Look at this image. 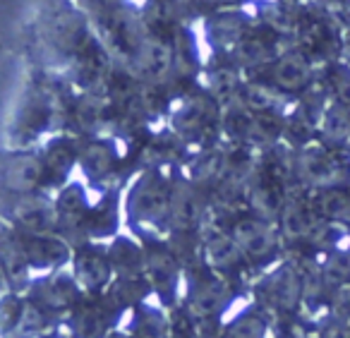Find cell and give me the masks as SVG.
Masks as SVG:
<instances>
[{
	"instance_id": "1",
	"label": "cell",
	"mask_w": 350,
	"mask_h": 338,
	"mask_svg": "<svg viewBox=\"0 0 350 338\" xmlns=\"http://www.w3.org/2000/svg\"><path fill=\"white\" fill-rule=\"evenodd\" d=\"M235 237L238 245L243 247L247 255L252 257H264L271 252L273 247V235L262 221H243L235 228Z\"/></svg>"
},
{
	"instance_id": "2",
	"label": "cell",
	"mask_w": 350,
	"mask_h": 338,
	"mask_svg": "<svg viewBox=\"0 0 350 338\" xmlns=\"http://www.w3.org/2000/svg\"><path fill=\"white\" fill-rule=\"evenodd\" d=\"M310 77V65L302 55H286L276 65V82L283 89H300Z\"/></svg>"
},
{
	"instance_id": "3",
	"label": "cell",
	"mask_w": 350,
	"mask_h": 338,
	"mask_svg": "<svg viewBox=\"0 0 350 338\" xmlns=\"http://www.w3.org/2000/svg\"><path fill=\"white\" fill-rule=\"evenodd\" d=\"M264 336V324L254 317H245L238 324H233L228 338H262Z\"/></svg>"
},
{
	"instance_id": "4",
	"label": "cell",
	"mask_w": 350,
	"mask_h": 338,
	"mask_svg": "<svg viewBox=\"0 0 350 338\" xmlns=\"http://www.w3.org/2000/svg\"><path fill=\"white\" fill-rule=\"evenodd\" d=\"M211 250H214L211 257H214V261L219 266L228 264V261H233L235 257H238V247H235V242H230L228 237H219V242H216Z\"/></svg>"
},
{
	"instance_id": "5",
	"label": "cell",
	"mask_w": 350,
	"mask_h": 338,
	"mask_svg": "<svg viewBox=\"0 0 350 338\" xmlns=\"http://www.w3.org/2000/svg\"><path fill=\"white\" fill-rule=\"evenodd\" d=\"M324 209L334 216H343V213L350 211V199L340 192H329L324 197Z\"/></svg>"
},
{
	"instance_id": "6",
	"label": "cell",
	"mask_w": 350,
	"mask_h": 338,
	"mask_svg": "<svg viewBox=\"0 0 350 338\" xmlns=\"http://www.w3.org/2000/svg\"><path fill=\"white\" fill-rule=\"evenodd\" d=\"M307 173H310V178L319 180V183H326L329 175L334 173V168H331L321 156H312V159H307Z\"/></svg>"
}]
</instances>
